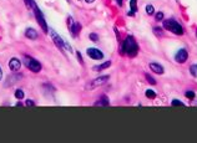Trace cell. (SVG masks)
I'll list each match as a JSON object with an SVG mask.
<instances>
[{
	"label": "cell",
	"instance_id": "1",
	"mask_svg": "<svg viewBox=\"0 0 197 143\" xmlns=\"http://www.w3.org/2000/svg\"><path fill=\"white\" fill-rule=\"evenodd\" d=\"M138 52V46L134 36H127L121 46V54H126L129 57H135Z\"/></svg>",
	"mask_w": 197,
	"mask_h": 143
},
{
	"label": "cell",
	"instance_id": "2",
	"mask_svg": "<svg viewBox=\"0 0 197 143\" xmlns=\"http://www.w3.org/2000/svg\"><path fill=\"white\" fill-rule=\"evenodd\" d=\"M163 28L166 30L174 32L175 35H182L183 34V28L181 24H178L176 20L174 19H168V20H165L163 21Z\"/></svg>",
	"mask_w": 197,
	"mask_h": 143
},
{
	"label": "cell",
	"instance_id": "3",
	"mask_svg": "<svg viewBox=\"0 0 197 143\" xmlns=\"http://www.w3.org/2000/svg\"><path fill=\"white\" fill-rule=\"evenodd\" d=\"M30 5L32 6V10H34V14H35V18H36V21L38 24L41 26V29L44 30V32H49V29H47V25H46V21L44 19V15L41 13V10L38 7V5L35 4L34 0H30Z\"/></svg>",
	"mask_w": 197,
	"mask_h": 143
},
{
	"label": "cell",
	"instance_id": "4",
	"mask_svg": "<svg viewBox=\"0 0 197 143\" xmlns=\"http://www.w3.org/2000/svg\"><path fill=\"white\" fill-rule=\"evenodd\" d=\"M25 65H26V67L30 70V71H32V72H39L40 70H41V65H40V62L39 61H36L35 58H32V57H25Z\"/></svg>",
	"mask_w": 197,
	"mask_h": 143
},
{
	"label": "cell",
	"instance_id": "5",
	"mask_svg": "<svg viewBox=\"0 0 197 143\" xmlns=\"http://www.w3.org/2000/svg\"><path fill=\"white\" fill-rule=\"evenodd\" d=\"M109 76L108 75H104V76H100V77H97V79H95V80H92L90 83H87L86 85V88L87 90H94L95 87H97V86H101V85H104V83H106L109 81Z\"/></svg>",
	"mask_w": 197,
	"mask_h": 143
},
{
	"label": "cell",
	"instance_id": "6",
	"mask_svg": "<svg viewBox=\"0 0 197 143\" xmlns=\"http://www.w3.org/2000/svg\"><path fill=\"white\" fill-rule=\"evenodd\" d=\"M86 52H87L89 57L92 58V60H101V58H104V54L96 47H89Z\"/></svg>",
	"mask_w": 197,
	"mask_h": 143
},
{
	"label": "cell",
	"instance_id": "7",
	"mask_svg": "<svg viewBox=\"0 0 197 143\" xmlns=\"http://www.w3.org/2000/svg\"><path fill=\"white\" fill-rule=\"evenodd\" d=\"M187 58H188V52H187V50L186 49H181V50H178V52L176 54L175 56V60L176 62L178 64H183L187 61Z\"/></svg>",
	"mask_w": 197,
	"mask_h": 143
},
{
	"label": "cell",
	"instance_id": "8",
	"mask_svg": "<svg viewBox=\"0 0 197 143\" xmlns=\"http://www.w3.org/2000/svg\"><path fill=\"white\" fill-rule=\"evenodd\" d=\"M49 32H50V35H51V39H53V41H54V44L56 45V47H59V49H64V41H62V39L57 35V34L53 30V29H49Z\"/></svg>",
	"mask_w": 197,
	"mask_h": 143
},
{
	"label": "cell",
	"instance_id": "9",
	"mask_svg": "<svg viewBox=\"0 0 197 143\" xmlns=\"http://www.w3.org/2000/svg\"><path fill=\"white\" fill-rule=\"evenodd\" d=\"M9 67H10V70L13 72H18L20 70V67H21V62L19 61V58L14 57L9 61Z\"/></svg>",
	"mask_w": 197,
	"mask_h": 143
},
{
	"label": "cell",
	"instance_id": "10",
	"mask_svg": "<svg viewBox=\"0 0 197 143\" xmlns=\"http://www.w3.org/2000/svg\"><path fill=\"white\" fill-rule=\"evenodd\" d=\"M150 69H151L152 72L157 73V75H162L163 71H165V70H163V66L160 65V64H157V62H151L150 64Z\"/></svg>",
	"mask_w": 197,
	"mask_h": 143
},
{
	"label": "cell",
	"instance_id": "11",
	"mask_svg": "<svg viewBox=\"0 0 197 143\" xmlns=\"http://www.w3.org/2000/svg\"><path fill=\"white\" fill-rule=\"evenodd\" d=\"M70 29V31H71V34H72V36H77L79 34H80V30H81V25L79 24V22H74L71 26L69 28Z\"/></svg>",
	"mask_w": 197,
	"mask_h": 143
},
{
	"label": "cell",
	"instance_id": "12",
	"mask_svg": "<svg viewBox=\"0 0 197 143\" xmlns=\"http://www.w3.org/2000/svg\"><path fill=\"white\" fill-rule=\"evenodd\" d=\"M25 36L30 40H36L38 39V32H36V30L29 28V29L25 30Z\"/></svg>",
	"mask_w": 197,
	"mask_h": 143
},
{
	"label": "cell",
	"instance_id": "13",
	"mask_svg": "<svg viewBox=\"0 0 197 143\" xmlns=\"http://www.w3.org/2000/svg\"><path fill=\"white\" fill-rule=\"evenodd\" d=\"M110 66H111V61H106V62H104V64H101V65L94 66L92 69H94V71H102V70H105V69H109Z\"/></svg>",
	"mask_w": 197,
	"mask_h": 143
},
{
	"label": "cell",
	"instance_id": "14",
	"mask_svg": "<svg viewBox=\"0 0 197 143\" xmlns=\"http://www.w3.org/2000/svg\"><path fill=\"white\" fill-rule=\"evenodd\" d=\"M20 75H13V76H10V77H8V79H9V80H8L6 82H5V86H8V85H9V86H11L13 85V83L14 82H16V81H19L20 80Z\"/></svg>",
	"mask_w": 197,
	"mask_h": 143
},
{
	"label": "cell",
	"instance_id": "15",
	"mask_svg": "<svg viewBox=\"0 0 197 143\" xmlns=\"http://www.w3.org/2000/svg\"><path fill=\"white\" fill-rule=\"evenodd\" d=\"M109 103H110L109 98L106 97V96H102L100 101H97V102H95V106H109Z\"/></svg>",
	"mask_w": 197,
	"mask_h": 143
},
{
	"label": "cell",
	"instance_id": "16",
	"mask_svg": "<svg viewBox=\"0 0 197 143\" xmlns=\"http://www.w3.org/2000/svg\"><path fill=\"white\" fill-rule=\"evenodd\" d=\"M145 95H146V97H147V98H150V100L156 98V92H155V91H152V90H150V88L145 92Z\"/></svg>",
	"mask_w": 197,
	"mask_h": 143
},
{
	"label": "cell",
	"instance_id": "17",
	"mask_svg": "<svg viewBox=\"0 0 197 143\" xmlns=\"http://www.w3.org/2000/svg\"><path fill=\"white\" fill-rule=\"evenodd\" d=\"M153 34H155L156 36H159V37H162L163 36V31H162V29L160 26H155L153 28Z\"/></svg>",
	"mask_w": 197,
	"mask_h": 143
},
{
	"label": "cell",
	"instance_id": "18",
	"mask_svg": "<svg viewBox=\"0 0 197 143\" xmlns=\"http://www.w3.org/2000/svg\"><path fill=\"white\" fill-rule=\"evenodd\" d=\"M130 7H131V11L135 14V11L137 10V0H130Z\"/></svg>",
	"mask_w": 197,
	"mask_h": 143
},
{
	"label": "cell",
	"instance_id": "19",
	"mask_svg": "<svg viewBox=\"0 0 197 143\" xmlns=\"http://www.w3.org/2000/svg\"><path fill=\"white\" fill-rule=\"evenodd\" d=\"M145 77H146V80H147V82L150 83V85H156V80L151 76V75H149V73H146L145 75Z\"/></svg>",
	"mask_w": 197,
	"mask_h": 143
},
{
	"label": "cell",
	"instance_id": "20",
	"mask_svg": "<svg viewBox=\"0 0 197 143\" xmlns=\"http://www.w3.org/2000/svg\"><path fill=\"white\" fill-rule=\"evenodd\" d=\"M185 96H186L187 98H190V100H195L196 94H195L193 91H186V92H185Z\"/></svg>",
	"mask_w": 197,
	"mask_h": 143
},
{
	"label": "cell",
	"instance_id": "21",
	"mask_svg": "<svg viewBox=\"0 0 197 143\" xmlns=\"http://www.w3.org/2000/svg\"><path fill=\"white\" fill-rule=\"evenodd\" d=\"M190 72H191L192 76L197 77V65H196V64H195V65H191V67H190Z\"/></svg>",
	"mask_w": 197,
	"mask_h": 143
},
{
	"label": "cell",
	"instance_id": "22",
	"mask_svg": "<svg viewBox=\"0 0 197 143\" xmlns=\"http://www.w3.org/2000/svg\"><path fill=\"white\" fill-rule=\"evenodd\" d=\"M15 97L18 98V100L24 98V92H23L21 90H16V91H15Z\"/></svg>",
	"mask_w": 197,
	"mask_h": 143
},
{
	"label": "cell",
	"instance_id": "23",
	"mask_svg": "<svg viewBox=\"0 0 197 143\" xmlns=\"http://www.w3.org/2000/svg\"><path fill=\"white\" fill-rule=\"evenodd\" d=\"M155 20H157V21L163 20V13H162V11L156 13V15H155Z\"/></svg>",
	"mask_w": 197,
	"mask_h": 143
},
{
	"label": "cell",
	"instance_id": "24",
	"mask_svg": "<svg viewBox=\"0 0 197 143\" xmlns=\"http://www.w3.org/2000/svg\"><path fill=\"white\" fill-rule=\"evenodd\" d=\"M153 11H155V9H153L152 5H146V13H147V14H149V15H152Z\"/></svg>",
	"mask_w": 197,
	"mask_h": 143
},
{
	"label": "cell",
	"instance_id": "25",
	"mask_svg": "<svg viewBox=\"0 0 197 143\" xmlns=\"http://www.w3.org/2000/svg\"><path fill=\"white\" fill-rule=\"evenodd\" d=\"M171 105H172V106H185V103L181 102V101H178V100H174Z\"/></svg>",
	"mask_w": 197,
	"mask_h": 143
},
{
	"label": "cell",
	"instance_id": "26",
	"mask_svg": "<svg viewBox=\"0 0 197 143\" xmlns=\"http://www.w3.org/2000/svg\"><path fill=\"white\" fill-rule=\"evenodd\" d=\"M90 39H91V41H95V43H96V41L98 40V35H97V34H95V32H92V34H90Z\"/></svg>",
	"mask_w": 197,
	"mask_h": 143
},
{
	"label": "cell",
	"instance_id": "27",
	"mask_svg": "<svg viewBox=\"0 0 197 143\" xmlns=\"http://www.w3.org/2000/svg\"><path fill=\"white\" fill-rule=\"evenodd\" d=\"M25 105L26 106H35V103H34V101H31V100H28L26 102H25Z\"/></svg>",
	"mask_w": 197,
	"mask_h": 143
},
{
	"label": "cell",
	"instance_id": "28",
	"mask_svg": "<svg viewBox=\"0 0 197 143\" xmlns=\"http://www.w3.org/2000/svg\"><path fill=\"white\" fill-rule=\"evenodd\" d=\"M77 58H79V61H80V64H84V61H83V57H81V54L77 51Z\"/></svg>",
	"mask_w": 197,
	"mask_h": 143
},
{
	"label": "cell",
	"instance_id": "29",
	"mask_svg": "<svg viewBox=\"0 0 197 143\" xmlns=\"http://www.w3.org/2000/svg\"><path fill=\"white\" fill-rule=\"evenodd\" d=\"M3 79V70H2V67H0V81H2Z\"/></svg>",
	"mask_w": 197,
	"mask_h": 143
},
{
	"label": "cell",
	"instance_id": "30",
	"mask_svg": "<svg viewBox=\"0 0 197 143\" xmlns=\"http://www.w3.org/2000/svg\"><path fill=\"white\" fill-rule=\"evenodd\" d=\"M85 1H86L87 4H91V3H94V1H95V0H85Z\"/></svg>",
	"mask_w": 197,
	"mask_h": 143
},
{
	"label": "cell",
	"instance_id": "31",
	"mask_svg": "<svg viewBox=\"0 0 197 143\" xmlns=\"http://www.w3.org/2000/svg\"><path fill=\"white\" fill-rule=\"evenodd\" d=\"M117 4H119V6H121L122 5V0H117Z\"/></svg>",
	"mask_w": 197,
	"mask_h": 143
},
{
	"label": "cell",
	"instance_id": "32",
	"mask_svg": "<svg viewBox=\"0 0 197 143\" xmlns=\"http://www.w3.org/2000/svg\"><path fill=\"white\" fill-rule=\"evenodd\" d=\"M26 3H28V4H29V3H30V0H26Z\"/></svg>",
	"mask_w": 197,
	"mask_h": 143
},
{
	"label": "cell",
	"instance_id": "33",
	"mask_svg": "<svg viewBox=\"0 0 197 143\" xmlns=\"http://www.w3.org/2000/svg\"><path fill=\"white\" fill-rule=\"evenodd\" d=\"M196 37H197V30H196Z\"/></svg>",
	"mask_w": 197,
	"mask_h": 143
}]
</instances>
